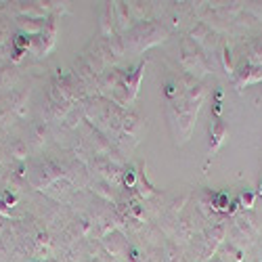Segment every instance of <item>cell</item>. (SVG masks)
I'll return each mask as SVG.
<instances>
[{
	"instance_id": "1",
	"label": "cell",
	"mask_w": 262,
	"mask_h": 262,
	"mask_svg": "<svg viewBox=\"0 0 262 262\" xmlns=\"http://www.w3.org/2000/svg\"><path fill=\"white\" fill-rule=\"evenodd\" d=\"M47 26V21L42 17H24L21 19V28L28 30L30 34H36V32H42Z\"/></svg>"
},
{
	"instance_id": "3",
	"label": "cell",
	"mask_w": 262,
	"mask_h": 262,
	"mask_svg": "<svg viewBox=\"0 0 262 262\" xmlns=\"http://www.w3.org/2000/svg\"><path fill=\"white\" fill-rule=\"evenodd\" d=\"M124 183H126V185H128V183L133 185V183H135V174H133V170H128V172L124 174Z\"/></svg>"
},
{
	"instance_id": "2",
	"label": "cell",
	"mask_w": 262,
	"mask_h": 262,
	"mask_svg": "<svg viewBox=\"0 0 262 262\" xmlns=\"http://www.w3.org/2000/svg\"><path fill=\"white\" fill-rule=\"evenodd\" d=\"M11 156H15L17 160L28 158V145L21 141V139H15V141L11 143Z\"/></svg>"
},
{
	"instance_id": "4",
	"label": "cell",
	"mask_w": 262,
	"mask_h": 262,
	"mask_svg": "<svg viewBox=\"0 0 262 262\" xmlns=\"http://www.w3.org/2000/svg\"><path fill=\"white\" fill-rule=\"evenodd\" d=\"M5 38H7V26L0 24V45H3V42H5Z\"/></svg>"
},
{
	"instance_id": "5",
	"label": "cell",
	"mask_w": 262,
	"mask_h": 262,
	"mask_svg": "<svg viewBox=\"0 0 262 262\" xmlns=\"http://www.w3.org/2000/svg\"><path fill=\"white\" fill-rule=\"evenodd\" d=\"M260 193H262V185H260Z\"/></svg>"
}]
</instances>
